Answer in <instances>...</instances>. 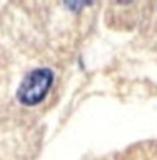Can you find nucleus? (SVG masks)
<instances>
[{"mask_svg":"<svg viewBox=\"0 0 157 160\" xmlns=\"http://www.w3.org/2000/svg\"><path fill=\"white\" fill-rule=\"evenodd\" d=\"M53 83V73L49 69H35L25 76L17 90V98L21 104L32 107L48 96Z\"/></svg>","mask_w":157,"mask_h":160,"instance_id":"f257e3e1","label":"nucleus"}]
</instances>
